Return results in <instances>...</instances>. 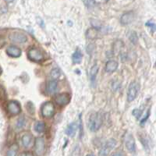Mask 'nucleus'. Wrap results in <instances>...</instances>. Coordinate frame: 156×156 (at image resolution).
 <instances>
[{
	"label": "nucleus",
	"instance_id": "obj_26",
	"mask_svg": "<svg viewBox=\"0 0 156 156\" xmlns=\"http://www.w3.org/2000/svg\"><path fill=\"white\" fill-rule=\"evenodd\" d=\"M146 26H147V27H149L150 30H151L152 33H154V32L155 31V24H154V22L152 21L147 22V23H146Z\"/></svg>",
	"mask_w": 156,
	"mask_h": 156
},
{
	"label": "nucleus",
	"instance_id": "obj_24",
	"mask_svg": "<svg viewBox=\"0 0 156 156\" xmlns=\"http://www.w3.org/2000/svg\"><path fill=\"white\" fill-rule=\"evenodd\" d=\"M129 40H130V41H131L132 43H133L134 44H136L138 38H137V35H136V32H134V31L131 32L130 36H129Z\"/></svg>",
	"mask_w": 156,
	"mask_h": 156
},
{
	"label": "nucleus",
	"instance_id": "obj_21",
	"mask_svg": "<svg viewBox=\"0 0 156 156\" xmlns=\"http://www.w3.org/2000/svg\"><path fill=\"white\" fill-rule=\"evenodd\" d=\"M98 72V66L97 64H95V65H94V66H92V68H91L90 72V78L91 82L94 81Z\"/></svg>",
	"mask_w": 156,
	"mask_h": 156
},
{
	"label": "nucleus",
	"instance_id": "obj_5",
	"mask_svg": "<svg viewBox=\"0 0 156 156\" xmlns=\"http://www.w3.org/2000/svg\"><path fill=\"white\" fill-rule=\"evenodd\" d=\"M27 56L30 58V60L34 61V62H40L44 58V55L41 50H39L37 48H30L27 51Z\"/></svg>",
	"mask_w": 156,
	"mask_h": 156
},
{
	"label": "nucleus",
	"instance_id": "obj_30",
	"mask_svg": "<svg viewBox=\"0 0 156 156\" xmlns=\"http://www.w3.org/2000/svg\"><path fill=\"white\" fill-rule=\"evenodd\" d=\"M20 156H34V154L30 151H24L20 154Z\"/></svg>",
	"mask_w": 156,
	"mask_h": 156
},
{
	"label": "nucleus",
	"instance_id": "obj_3",
	"mask_svg": "<svg viewBox=\"0 0 156 156\" xmlns=\"http://www.w3.org/2000/svg\"><path fill=\"white\" fill-rule=\"evenodd\" d=\"M139 83L136 81H133L129 86L127 90V101L131 102L135 99L137 96L139 91Z\"/></svg>",
	"mask_w": 156,
	"mask_h": 156
},
{
	"label": "nucleus",
	"instance_id": "obj_28",
	"mask_svg": "<svg viewBox=\"0 0 156 156\" xmlns=\"http://www.w3.org/2000/svg\"><path fill=\"white\" fill-rule=\"evenodd\" d=\"M5 39L2 36L0 35V48H2V47L5 45Z\"/></svg>",
	"mask_w": 156,
	"mask_h": 156
},
{
	"label": "nucleus",
	"instance_id": "obj_14",
	"mask_svg": "<svg viewBox=\"0 0 156 156\" xmlns=\"http://www.w3.org/2000/svg\"><path fill=\"white\" fill-rule=\"evenodd\" d=\"M78 125L76 124V122H71L70 124L68 125V126L66 129V133L69 136L73 137L75 134H76V132L77 130Z\"/></svg>",
	"mask_w": 156,
	"mask_h": 156
},
{
	"label": "nucleus",
	"instance_id": "obj_9",
	"mask_svg": "<svg viewBox=\"0 0 156 156\" xmlns=\"http://www.w3.org/2000/svg\"><path fill=\"white\" fill-rule=\"evenodd\" d=\"M7 111L10 115H16L20 112L21 108L20 105L17 101H10L7 104Z\"/></svg>",
	"mask_w": 156,
	"mask_h": 156
},
{
	"label": "nucleus",
	"instance_id": "obj_22",
	"mask_svg": "<svg viewBox=\"0 0 156 156\" xmlns=\"http://www.w3.org/2000/svg\"><path fill=\"white\" fill-rule=\"evenodd\" d=\"M51 76L53 79H58L60 76V70L58 68H55L51 71Z\"/></svg>",
	"mask_w": 156,
	"mask_h": 156
},
{
	"label": "nucleus",
	"instance_id": "obj_18",
	"mask_svg": "<svg viewBox=\"0 0 156 156\" xmlns=\"http://www.w3.org/2000/svg\"><path fill=\"white\" fill-rule=\"evenodd\" d=\"M98 30L96 27H90L87 30V33H86V35L89 39L96 38L98 37Z\"/></svg>",
	"mask_w": 156,
	"mask_h": 156
},
{
	"label": "nucleus",
	"instance_id": "obj_17",
	"mask_svg": "<svg viewBox=\"0 0 156 156\" xmlns=\"http://www.w3.org/2000/svg\"><path fill=\"white\" fill-rule=\"evenodd\" d=\"M31 140H32V135L30 134V133H26V134L23 135L21 138V142L23 147H29L30 143H31Z\"/></svg>",
	"mask_w": 156,
	"mask_h": 156
},
{
	"label": "nucleus",
	"instance_id": "obj_4",
	"mask_svg": "<svg viewBox=\"0 0 156 156\" xmlns=\"http://www.w3.org/2000/svg\"><path fill=\"white\" fill-rule=\"evenodd\" d=\"M116 144L117 142L115 139H109L99 151V156H108L112 149L115 148Z\"/></svg>",
	"mask_w": 156,
	"mask_h": 156
},
{
	"label": "nucleus",
	"instance_id": "obj_2",
	"mask_svg": "<svg viewBox=\"0 0 156 156\" xmlns=\"http://www.w3.org/2000/svg\"><path fill=\"white\" fill-rule=\"evenodd\" d=\"M55 108L51 101H46L41 107V114L44 118H51L55 114Z\"/></svg>",
	"mask_w": 156,
	"mask_h": 156
},
{
	"label": "nucleus",
	"instance_id": "obj_29",
	"mask_svg": "<svg viewBox=\"0 0 156 156\" xmlns=\"http://www.w3.org/2000/svg\"><path fill=\"white\" fill-rule=\"evenodd\" d=\"M83 3L86 4L87 7H91V6H93L95 4V2H94V1H88V2H83Z\"/></svg>",
	"mask_w": 156,
	"mask_h": 156
},
{
	"label": "nucleus",
	"instance_id": "obj_23",
	"mask_svg": "<svg viewBox=\"0 0 156 156\" xmlns=\"http://www.w3.org/2000/svg\"><path fill=\"white\" fill-rule=\"evenodd\" d=\"M25 125V119L23 116H21L20 118H19L17 120V122H16V127L18 129H21Z\"/></svg>",
	"mask_w": 156,
	"mask_h": 156
},
{
	"label": "nucleus",
	"instance_id": "obj_16",
	"mask_svg": "<svg viewBox=\"0 0 156 156\" xmlns=\"http://www.w3.org/2000/svg\"><path fill=\"white\" fill-rule=\"evenodd\" d=\"M57 89H58V83L55 80H51L47 84V90H48V92L50 93V94L55 93Z\"/></svg>",
	"mask_w": 156,
	"mask_h": 156
},
{
	"label": "nucleus",
	"instance_id": "obj_1",
	"mask_svg": "<svg viewBox=\"0 0 156 156\" xmlns=\"http://www.w3.org/2000/svg\"><path fill=\"white\" fill-rule=\"evenodd\" d=\"M102 124V114L100 112L91 114L89 118L88 126L92 132H95L100 129Z\"/></svg>",
	"mask_w": 156,
	"mask_h": 156
},
{
	"label": "nucleus",
	"instance_id": "obj_15",
	"mask_svg": "<svg viewBox=\"0 0 156 156\" xmlns=\"http://www.w3.org/2000/svg\"><path fill=\"white\" fill-rule=\"evenodd\" d=\"M83 58V54H82L81 51L79 48H76V51L73 52V55H72V59L74 63H80Z\"/></svg>",
	"mask_w": 156,
	"mask_h": 156
},
{
	"label": "nucleus",
	"instance_id": "obj_33",
	"mask_svg": "<svg viewBox=\"0 0 156 156\" xmlns=\"http://www.w3.org/2000/svg\"><path fill=\"white\" fill-rule=\"evenodd\" d=\"M2 73V69H1V67H0V74Z\"/></svg>",
	"mask_w": 156,
	"mask_h": 156
},
{
	"label": "nucleus",
	"instance_id": "obj_19",
	"mask_svg": "<svg viewBox=\"0 0 156 156\" xmlns=\"http://www.w3.org/2000/svg\"><path fill=\"white\" fill-rule=\"evenodd\" d=\"M18 145L16 144H13L9 147V150L7 151L6 153V156H16L17 155L18 152Z\"/></svg>",
	"mask_w": 156,
	"mask_h": 156
},
{
	"label": "nucleus",
	"instance_id": "obj_31",
	"mask_svg": "<svg viewBox=\"0 0 156 156\" xmlns=\"http://www.w3.org/2000/svg\"><path fill=\"white\" fill-rule=\"evenodd\" d=\"M112 156H123V154H122V151H116Z\"/></svg>",
	"mask_w": 156,
	"mask_h": 156
},
{
	"label": "nucleus",
	"instance_id": "obj_7",
	"mask_svg": "<svg viewBox=\"0 0 156 156\" xmlns=\"http://www.w3.org/2000/svg\"><path fill=\"white\" fill-rule=\"evenodd\" d=\"M34 151L37 156H42L45 151V143L42 137H37L34 143Z\"/></svg>",
	"mask_w": 156,
	"mask_h": 156
},
{
	"label": "nucleus",
	"instance_id": "obj_13",
	"mask_svg": "<svg viewBox=\"0 0 156 156\" xmlns=\"http://www.w3.org/2000/svg\"><path fill=\"white\" fill-rule=\"evenodd\" d=\"M119 64L115 60H109L105 64V71L108 73H113L118 68Z\"/></svg>",
	"mask_w": 156,
	"mask_h": 156
},
{
	"label": "nucleus",
	"instance_id": "obj_12",
	"mask_svg": "<svg viewBox=\"0 0 156 156\" xmlns=\"http://www.w3.org/2000/svg\"><path fill=\"white\" fill-rule=\"evenodd\" d=\"M133 12H125L121 16L120 23L122 25H127L133 21Z\"/></svg>",
	"mask_w": 156,
	"mask_h": 156
},
{
	"label": "nucleus",
	"instance_id": "obj_6",
	"mask_svg": "<svg viewBox=\"0 0 156 156\" xmlns=\"http://www.w3.org/2000/svg\"><path fill=\"white\" fill-rule=\"evenodd\" d=\"M9 39H10L12 42L24 43L27 41V37L23 32L14 31L10 33V34H9Z\"/></svg>",
	"mask_w": 156,
	"mask_h": 156
},
{
	"label": "nucleus",
	"instance_id": "obj_8",
	"mask_svg": "<svg viewBox=\"0 0 156 156\" xmlns=\"http://www.w3.org/2000/svg\"><path fill=\"white\" fill-rule=\"evenodd\" d=\"M54 99L57 105L59 106H64L69 104L70 101V95L68 93H62L57 94Z\"/></svg>",
	"mask_w": 156,
	"mask_h": 156
},
{
	"label": "nucleus",
	"instance_id": "obj_20",
	"mask_svg": "<svg viewBox=\"0 0 156 156\" xmlns=\"http://www.w3.org/2000/svg\"><path fill=\"white\" fill-rule=\"evenodd\" d=\"M34 130L37 133H42L45 130V123L42 121H38L34 124Z\"/></svg>",
	"mask_w": 156,
	"mask_h": 156
},
{
	"label": "nucleus",
	"instance_id": "obj_32",
	"mask_svg": "<svg viewBox=\"0 0 156 156\" xmlns=\"http://www.w3.org/2000/svg\"><path fill=\"white\" fill-rule=\"evenodd\" d=\"M86 156H94V154H87V155Z\"/></svg>",
	"mask_w": 156,
	"mask_h": 156
},
{
	"label": "nucleus",
	"instance_id": "obj_11",
	"mask_svg": "<svg viewBox=\"0 0 156 156\" xmlns=\"http://www.w3.org/2000/svg\"><path fill=\"white\" fill-rule=\"evenodd\" d=\"M6 53L8 55L11 57H14V58H17L21 55V49L20 48H18L17 46H15V45H11L9 46L6 49Z\"/></svg>",
	"mask_w": 156,
	"mask_h": 156
},
{
	"label": "nucleus",
	"instance_id": "obj_27",
	"mask_svg": "<svg viewBox=\"0 0 156 156\" xmlns=\"http://www.w3.org/2000/svg\"><path fill=\"white\" fill-rule=\"evenodd\" d=\"M149 115H150V110L148 109V110H147V112H146L145 116H144V118H143V119L140 120V125H141V126H144V123L146 122V121H147V119H148Z\"/></svg>",
	"mask_w": 156,
	"mask_h": 156
},
{
	"label": "nucleus",
	"instance_id": "obj_25",
	"mask_svg": "<svg viewBox=\"0 0 156 156\" xmlns=\"http://www.w3.org/2000/svg\"><path fill=\"white\" fill-rule=\"evenodd\" d=\"M6 98V93L2 86H0V101H4Z\"/></svg>",
	"mask_w": 156,
	"mask_h": 156
},
{
	"label": "nucleus",
	"instance_id": "obj_10",
	"mask_svg": "<svg viewBox=\"0 0 156 156\" xmlns=\"http://www.w3.org/2000/svg\"><path fill=\"white\" fill-rule=\"evenodd\" d=\"M125 146L129 152H135V150H136L135 140L133 135L130 133H127L125 136Z\"/></svg>",
	"mask_w": 156,
	"mask_h": 156
}]
</instances>
